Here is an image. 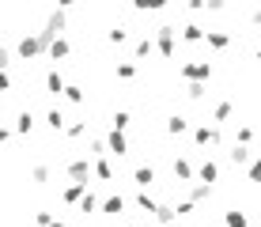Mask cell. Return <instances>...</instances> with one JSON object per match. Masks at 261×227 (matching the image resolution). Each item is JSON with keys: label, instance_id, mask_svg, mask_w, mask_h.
<instances>
[{"label": "cell", "instance_id": "cell-1", "mask_svg": "<svg viewBox=\"0 0 261 227\" xmlns=\"http://www.w3.org/2000/svg\"><path fill=\"white\" fill-rule=\"evenodd\" d=\"M53 38H57V34L42 27L38 34H23V38H19V45H15V53H19L23 61H38V57H49V45H53Z\"/></svg>", "mask_w": 261, "mask_h": 227}, {"label": "cell", "instance_id": "cell-2", "mask_svg": "<svg viewBox=\"0 0 261 227\" xmlns=\"http://www.w3.org/2000/svg\"><path fill=\"white\" fill-rule=\"evenodd\" d=\"M174 49H178V27H155V53L163 61H170Z\"/></svg>", "mask_w": 261, "mask_h": 227}, {"label": "cell", "instance_id": "cell-3", "mask_svg": "<svg viewBox=\"0 0 261 227\" xmlns=\"http://www.w3.org/2000/svg\"><path fill=\"white\" fill-rule=\"evenodd\" d=\"M178 76L190 80V84H208L212 80V61H186V65L178 68Z\"/></svg>", "mask_w": 261, "mask_h": 227}, {"label": "cell", "instance_id": "cell-4", "mask_svg": "<svg viewBox=\"0 0 261 227\" xmlns=\"http://www.w3.org/2000/svg\"><path fill=\"white\" fill-rule=\"evenodd\" d=\"M220 140H223L220 125H197L193 129V144L197 148H220Z\"/></svg>", "mask_w": 261, "mask_h": 227}, {"label": "cell", "instance_id": "cell-5", "mask_svg": "<svg viewBox=\"0 0 261 227\" xmlns=\"http://www.w3.org/2000/svg\"><path fill=\"white\" fill-rule=\"evenodd\" d=\"M68 178H72V182H91V178H95V163L84 159V156L72 159V163H68Z\"/></svg>", "mask_w": 261, "mask_h": 227}, {"label": "cell", "instance_id": "cell-6", "mask_svg": "<svg viewBox=\"0 0 261 227\" xmlns=\"http://www.w3.org/2000/svg\"><path fill=\"white\" fill-rule=\"evenodd\" d=\"M106 148H110V156H129V136H125V129H110L106 133Z\"/></svg>", "mask_w": 261, "mask_h": 227}, {"label": "cell", "instance_id": "cell-7", "mask_svg": "<svg viewBox=\"0 0 261 227\" xmlns=\"http://www.w3.org/2000/svg\"><path fill=\"white\" fill-rule=\"evenodd\" d=\"M170 174H174L178 182H193V178H197V167H193L190 159H182V156H178L174 163H170Z\"/></svg>", "mask_w": 261, "mask_h": 227}, {"label": "cell", "instance_id": "cell-8", "mask_svg": "<svg viewBox=\"0 0 261 227\" xmlns=\"http://www.w3.org/2000/svg\"><path fill=\"white\" fill-rule=\"evenodd\" d=\"M197 182H208V186H212V182H220V163H216V159H204L201 167H197Z\"/></svg>", "mask_w": 261, "mask_h": 227}, {"label": "cell", "instance_id": "cell-9", "mask_svg": "<svg viewBox=\"0 0 261 227\" xmlns=\"http://www.w3.org/2000/svg\"><path fill=\"white\" fill-rule=\"evenodd\" d=\"M87 186H91V182H72V186H65L61 201H65V205H80V197L87 193Z\"/></svg>", "mask_w": 261, "mask_h": 227}, {"label": "cell", "instance_id": "cell-10", "mask_svg": "<svg viewBox=\"0 0 261 227\" xmlns=\"http://www.w3.org/2000/svg\"><path fill=\"white\" fill-rule=\"evenodd\" d=\"M65 87H68V84H65V76H61L57 68H53V72H46V91H49L53 98H61V95H65Z\"/></svg>", "mask_w": 261, "mask_h": 227}, {"label": "cell", "instance_id": "cell-11", "mask_svg": "<svg viewBox=\"0 0 261 227\" xmlns=\"http://www.w3.org/2000/svg\"><path fill=\"white\" fill-rule=\"evenodd\" d=\"M68 27V15H65V8H57V12H49V19H46V31H53L61 38V31Z\"/></svg>", "mask_w": 261, "mask_h": 227}, {"label": "cell", "instance_id": "cell-12", "mask_svg": "<svg viewBox=\"0 0 261 227\" xmlns=\"http://www.w3.org/2000/svg\"><path fill=\"white\" fill-rule=\"evenodd\" d=\"M15 133H19V136H31V133H34V114H31V110H19V114H15Z\"/></svg>", "mask_w": 261, "mask_h": 227}, {"label": "cell", "instance_id": "cell-13", "mask_svg": "<svg viewBox=\"0 0 261 227\" xmlns=\"http://www.w3.org/2000/svg\"><path fill=\"white\" fill-rule=\"evenodd\" d=\"M151 53H155V38H148V34H144V38H137V45H133V57L144 61V57H151Z\"/></svg>", "mask_w": 261, "mask_h": 227}, {"label": "cell", "instance_id": "cell-14", "mask_svg": "<svg viewBox=\"0 0 261 227\" xmlns=\"http://www.w3.org/2000/svg\"><path fill=\"white\" fill-rule=\"evenodd\" d=\"M204 42H208L212 49H227V45H231V34H227V31H204Z\"/></svg>", "mask_w": 261, "mask_h": 227}, {"label": "cell", "instance_id": "cell-15", "mask_svg": "<svg viewBox=\"0 0 261 227\" xmlns=\"http://www.w3.org/2000/svg\"><path fill=\"white\" fill-rule=\"evenodd\" d=\"M72 53V42L68 38H53V45H49V61H65Z\"/></svg>", "mask_w": 261, "mask_h": 227}, {"label": "cell", "instance_id": "cell-16", "mask_svg": "<svg viewBox=\"0 0 261 227\" xmlns=\"http://www.w3.org/2000/svg\"><path fill=\"white\" fill-rule=\"evenodd\" d=\"M95 178H98V182H114V167H110V156H98V159H95Z\"/></svg>", "mask_w": 261, "mask_h": 227}, {"label": "cell", "instance_id": "cell-17", "mask_svg": "<svg viewBox=\"0 0 261 227\" xmlns=\"http://www.w3.org/2000/svg\"><path fill=\"white\" fill-rule=\"evenodd\" d=\"M208 197H212V186H208V182H193V186H190V201H193V205L208 201Z\"/></svg>", "mask_w": 261, "mask_h": 227}, {"label": "cell", "instance_id": "cell-18", "mask_svg": "<svg viewBox=\"0 0 261 227\" xmlns=\"http://www.w3.org/2000/svg\"><path fill=\"white\" fill-rule=\"evenodd\" d=\"M227 159L235 163V167H246V163H250V148H246V144H231Z\"/></svg>", "mask_w": 261, "mask_h": 227}, {"label": "cell", "instance_id": "cell-19", "mask_svg": "<svg viewBox=\"0 0 261 227\" xmlns=\"http://www.w3.org/2000/svg\"><path fill=\"white\" fill-rule=\"evenodd\" d=\"M133 182H137L140 189H148L151 182H155V167H137V170H133Z\"/></svg>", "mask_w": 261, "mask_h": 227}, {"label": "cell", "instance_id": "cell-20", "mask_svg": "<svg viewBox=\"0 0 261 227\" xmlns=\"http://www.w3.org/2000/svg\"><path fill=\"white\" fill-rule=\"evenodd\" d=\"M137 208H140V212H148V216H155L159 201H155V197L148 193V189H140V193H137Z\"/></svg>", "mask_w": 261, "mask_h": 227}, {"label": "cell", "instance_id": "cell-21", "mask_svg": "<svg viewBox=\"0 0 261 227\" xmlns=\"http://www.w3.org/2000/svg\"><path fill=\"white\" fill-rule=\"evenodd\" d=\"M174 220H178L174 205H159V208H155V223H159V227H170Z\"/></svg>", "mask_w": 261, "mask_h": 227}, {"label": "cell", "instance_id": "cell-22", "mask_svg": "<svg viewBox=\"0 0 261 227\" xmlns=\"http://www.w3.org/2000/svg\"><path fill=\"white\" fill-rule=\"evenodd\" d=\"M102 212H106V216H121V212H125V197H118V193L106 197V201H102Z\"/></svg>", "mask_w": 261, "mask_h": 227}, {"label": "cell", "instance_id": "cell-23", "mask_svg": "<svg viewBox=\"0 0 261 227\" xmlns=\"http://www.w3.org/2000/svg\"><path fill=\"white\" fill-rule=\"evenodd\" d=\"M182 42H204V27H197V23H186L182 27Z\"/></svg>", "mask_w": 261, "mask_h": 227}, {"label": "cell", "instance_id": "cell-24", "mask_svg": "<svg viewBox=\"0 0 261 227\" xmlns=\"http://www.w3.org/2000/svg\"><path fill=\"white\" fill-rule=\"evenodd\" d=\"M46 125H49V129H53V133H61V129H65V125H68V121H65V114H61V110H57V106H53V110H46Z\"/></svg>", "mask_w": 261, "mask_h": 227}, {"label": "cell", "instance_id": "cell-25", "mask_svg": "<svg viewBox=\"0 0 261 227\" xmlns=\"http://www.w3.org/2000/svg\"><path fill=\"white\" fill-rule=\"evenodd\" d=\"M223 223H227V227H250L246 212H239V208H231V212H223Z\"/></svg>", "mask_w": 261, "mask_h": 227}, {"label": "cell", "instance_id": "cell-26", "mask_svg": "<svg viewBox=\"0 0 261 227\" xmlns=\"http://www.w3.org/2000/svg\"><path fill=\"white\" fill-rule=\"evenodd\" d=\"M186 129H190V121H186V117H178V114L167 117V133H170V136H182Z\"/></svg>", "mask_w": 261, "mask_h": 227}, {"label": "cell", "instance_id": "cell-27", "mask_svg": "<svg viewBox=\"0 0 261 227\" xmlns=\"http://www.w3.org/2000/svg\"><path fill=\"white\" fill-rule=\"evenodd\" d=\"M49 178H53V170L46 167V163H38V167H34V170H31V182H34V186H46V182H49Z\"/></svg>", "mask_w": 261, "mask_h": 227}, {"label": "cell", "instance_id": "cell-28", "mask_svg": "<svg viewBox=\"0 0 261 227\" xmlns=\"http://www.w3.org/2000/svg\"><path fill=\"white\" fill-rule=\"evenodd\" d=\"M65 98H68V103H72V106H84V103H87V95H84V87H76V84H68V87H65Z\"/></svg>", "mask_w": 261, "mask_h": 227}, {"label": "cell", "instance_id": "cell-29", "mask_svg": "<svg viewBox=\"0 0 261 227\" xmlns=\"http://www.w3.org/2000/svg\"><path fill=\"white\" fill-rule=\"evenodd\" d=\"M133 8H137V12H163L167 0H133Z\"/></svg>", "mask_w": 261, "mask_h": 227}, {"label": "cell", "instance_id": "cell-30", "mask_svg": "<svg viewBox=\"0 0 261 227\" xmlns=\"http://www.w3.org/2000/svg\"><path fill=\"white\" fill-rule=\"evenodd\" d=\"M231 117V98H223V103H216V110H212V121L220 125V121H227Z\"/></svg>", "mask_w": 261, "mask_h": 227}, {"label": "cell", "instance_id": "cell-31", "mask_svg": "<svg viewBox=\"0 0 261 227\" xmlns=\"http://www.w3.org/2000/svg\"><path fill=\"white\" fill-rule=\"evenodd\" d=\"M118 80H137V61H118Z\"/></svg>", "mask_w": 261, "mask_h": 227}, {"label": "cell", "instance_id": "cell-32", "mask_svg": "<svg viewBox=\"0 0 261 227\" xmlns=\"http://www.w3.org/2000/svg\"><path fill=\"white\" fill-rule=\"evenodd\" d=\"M95 208H98V197L91 193V189H87V193H84V197H80V212H84V216H87V212H95Z\"/></svg>", "mask_w": 261, "mask_h": 227}, {"label": "cell", "instance_id": "cell-33", "mask_svg": "<svg viewBox=\"0 0 261 227\" xmlns=\"http://www.w3.org/2000/svg\"><path fill=\"white\" fill-rule=\"evenodd\" d=\"M98 156H110V148H106V136H91V159Z\"/></svg>", "mask_w": 261, "mask_h": 227}, {"label": "cell", "instance_id": "cell-34", "mask_svg": "<svg viewBox=\"0 0 261 227\" xmlns=\"http://www.w3.org/2000/svg\"><path fill=\"white\" fill-rule=\"evenodd\" d=\"M129 121H133V117H129V110H118V114L110 117V129H129Z\"/></svg>", "mask_w": 261, "mask_h": 227}, {"label": "cell", "instance_id": "cell-35", "mask_svg": "<svg viewBox=\"0 0 261 227\" xmlns=\"http://www.w3.org/2000/svg\"><path fill=\"white\" fill-rule=\"evenodd\" d=\"M125 38H129V31H125V27H114V31L106 34V42H110V45H125Z\"/></svg>", "mask_w": 261, "mask_h": 227}, {"label": "cell", "instance_id": "cell-36", "mask_svg": "<svg viewBox=\"0 0 261 227\" xmlns=\"http://www.w3.org/2000/svg\"><path fill=\"white\" fill-rule=\"evenodd\" d=\"M65 133H68V140H80V136H87V125L84 121H72V125H65Z\"/></svg>", "mask_w": 261, "mask_h": 227}, {"label": "cell", "instance_id": "cell-37", "mask_svg": "<svg viewBox=\"0 0 261 227\" xmlns=\"http://www.w3.org/2000/svg\"><path fill=\"white\" fill-rule=\"evenodd\" d=\"M186 95H190L193 103H201V98L208 95V84H190V91H186Z\"/></svg>", "mask_w": 261, "mask_h": 227}, {"label": "cell", "instance_id": "cell-38", "mask_svg": "<svg viewBox=\"0 0 261 227\" xmlns=\"http://www.w3.org/2000/svg\"><path fill=\"white\" fill-rule=\"evenodd\" d=\"M254 140V129L250 125H239V133H235V144H250Z\"/></svg>", "mask_w": 261, "mask_h": 227}, {"label": "cell", "instance_id": "cell-39", "mask_svg": "<svg viewBox=\"0 0 261 227\" xmlns=\"http://www.w3.org/2000/svg\"><path fill=\"white\" fill-rule=\"evenodd\" d=\"M174 212H178V216H193V201H190V197H186V201H178Z\"/></svg>", "mask_w": 261, "mask_h": 227}, {"label": "cell", "instance_id": "cell-40", "mask_svg": "<svg viewBox=\"0 0 261 227\" xmlns=\"http://www.w3.org/2000/svg\"><path fill=\"white\" fill-rule=\"evenodd\" d=\"M53 223V212H34V227H49Z\"/></svg>", "mask_w": 261, "mask_h": 227}, {"label": "cell", "instance_id": "cell-41", "mask_svg": "<svg viewBox=\"0 0 261 227\" xmlns=\"http://www.w3.org/2000/svg\"><path fill=\"white\" fill-rule=\"evenodd\" d=\"M250 182H261V159H250Z\"/></svg>", "mask_w": 261, "mask_h": 227}, {"label": "cell", "instance_id": "cell-42", "mask_svg": "<svg viewBox=\"0 0 261 227\" xmlns=\"http://www.w3.org/2000/svg\"><path fill=\"white\" fill-rule=\"evenodd\" d=\"M8 65H12V49H4V45H0V72H8Z\"/></svg>", "mask_w": 261, "mask_h": 227}, {"label": "cell", "instance_id": "cell-43", "mask_svg": "<svg viewBox=\"0 0 261 227\" xmlns=\"http://www.w3.org/2000/svg\"><path fill=\"white\" fill-rule=\"evenodd\" d=\"M4 91H12V76H8V72H0V95H4Z\"/></svg>", "mask_w": 261, "mask_h": 227}, {"label": "cell", "instance_id": "cell-44", "mask_svg": "<svg viewBox=\"0 0 261 227\" xmlns=\"http://www.w3.org/2000/svg\"><path fill=\"white\" fill-rule=\"evenodd\" d=\"M204 8L208 12H223V0H204Z\"/></svg>", "mask_w": 261, "mask_h": 227}, {"label": "cell", "instance_id": "cell-45", "mask_svg": "<svg viewBox=\"0 0 261 227\" xmlns=\"http://www.w3.org/2000/svg\"><path fill=\"white\" fill-rule=\"evenodd\" d=\"M12 133H15V129H8V125H0V144H8V140H12Z\"/></svg>", "mask_w": 261, "mask_h": 227}, {"label": "cell", "instance_id": "cell-46", "mask_svg": "<svg viewBox=\"0 0 261 227\" xmlns=\"http://www.w3.org/2000/svg\"><path fill=\"white\" fill-rule=\"evenodd\" d=\"M250 23H254V27H261V8H254V12H250Z\"/></svg>", "mask_w": 261, "mask_h": 227}, {"label": "cell", "instance_id": "cell-47", "mask_svg": "<svg viewBox=\"0 0 261 227\" xmlns=\"http://www.w3.org/2000/svg\"><path fill=\"white\" fill-rule=\"evenodd\" d=\"M80 0H57V8H76Z\"/></svg>", "mask_w": 261, "mask_h": 227}, {"label": "cell", "instance_id": "cell-48", "mask_svg": "<svg viewBox=\"0 0 261 227\" xmlns=\"http://www.w3.org/2000/svg\"><path fill=\"white\" fill-rule=\"evenodd\" d=\"M49 227H68V223H61V220H53V223H49Z\"/></svg>", "mask_w": 261, "mask_h": 227}, {"label": "cell", "instance_id": "cell-49", "mask_svg": "<svg viewBox=\"0 0 261 227\" xmlns=\"http://www.w3.org/2000/svg\"><path fill=\"white\" fill-rule=\"evenodd\" d=\"M129 227H137V223H129Z\"/></svg>", "mask_w": 261, "mask_h": 227}, {"label": "cell", "instance_id": "cell-50", "mask_svg": "<svg viewBox=\"0 0 261 227\" xmlns=\"http://www.w3.org/2000/svg\"><path fill=\"white\" fill-rule=\"evenodd\" d=\"M257 61H261V53H257Z\"/></svg>", "mask_w": 261, "mask_h": 227}, {"label": "cell", "instance_id": "cell-51", "mask_svg": "<svg viewBox=\"0 0 261 227\" xmlns=\"http://www.w3.org/2000/svg\"><path fill=\"white\" fill-rule=\"evenodd\" d=\"M201 4H204V0H201Z\"/></svg>", "mask_w": 261, "mask_h": 227}, {"label": "cell", "instance_id": "cell-52", "mask_svg": "<svg viewBox=\"0 0 261 227\" xmlns=\"http://www.w3.org/2000/svg\"><path fill=\"white\" fill-rule=\"evenodd\" d=\"M257 227H261V223H257Z\"/></svg>", "mask_w": 261, "mask_h": 227}]
</instances>
